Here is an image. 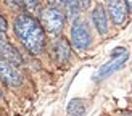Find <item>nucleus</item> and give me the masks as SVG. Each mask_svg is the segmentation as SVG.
<instances>
[{
    "instance_id": "9b49d317",
    "label": "nucleus",
    "mask_w": 132,
    "mask_h": 116,
    "mask_svg": "<svg viewBox=\"0 0 132 116\" xmlns=\"http://www.w3.org/2000/svg\"><path fill=\"white\" fill-rule=\"evenodd\" d=\"M19 2H21L23 10L28 13L29 16L40 13V2H39V0H19Z\"/></svg>"
},
{
    "instance_id": "6e6552de",
    "label": "nucleus",
    "mask_w": 132,
    "mask_h": 116,
    "mask_svg": "<svg viewBox=\"0 0 132 116\" xmlns=\"http://www.w3.org/2000/svg\"><path fill=\"white\" fill-rule=\"evenodd\" d=\"M0 56H3V58H6V60H10L11 63H15V64H18V63L23 61V58H21V55H19V52L8 42V39L5 37L3 32H0Z\"/></svg>"
},
{
    "instance_id": "0eeeda50",
    "label": "nucleus",
    "mask_w": 132,
    "mask_h": 116,
    "mask_svg": "<svg viewBox=\"0 0 132 116\" xmlns=\"http://www.w3.org/2000/svg\"><path fill=\"white\" fill-rule=\"evenodd\" d=\"M92 21H94L95 29L98 31V34L105 36L108 32V15L105 6L98 3L94 10H92Z\"/></svg>"
},
{
    "instance_id": "39448f33",
    "label": "nucleus",
    "mask_w": 132,
    "mask_h": 116,
    "mask_svg": "<svg viewBox=\"0 0 132 116\" xmlns=\"http://www.w3.org/2000/svg\"><path fill=\"white\" fill-rule=\"evenodd\" d=\"M127 5L124 0H106V15L116 26H121L127 19Z\"/></svg>"
},
{
    "instance_id": "f3484780",
    "label": "nucleus",
    "mask_w": 132,
    "mask_h": 116,
    "mask_svg": "<svg viewBox=\"0 0 132 116\" xmlns=\"http://www.w3.org/2000/svg\"><path fill=\"white\" fill-rule=\"evenodd\" d=\"M124 2H126V5H127V10L132 11V0H124Z\"/></svg>"
},
{
    "instance_id": "a211bd4d",
    "label": "nucleus",
    "mask_w": 132,
    "mask_h": 116,
    "mask_svg": "<svg viewBox=\"0 0 132 116\" xmlns=\"http://www.w3.org/2000/svg\"><path fill=\"white\" fill-rule=\"evenodd\" d=\"M121 116H132L130 113H124V114H121Z\"/></svg>"
},
{
    "instance_id": "ddd939ff",
    "label": "nucleus",
    "mask_w": 132,
    "mask_h": 116,
    "mask_svg": "<svg viewBox=\"0 0 132 116\" xmlns=\"http://www.w3.org/2000/svg\"><path fill=\"white\" fill-rule=\"evenodd\" d=\"M48 5L52 6V8H58L60 10L61 6H64V0H47Z\"/></svg>"
},
{
    "instance_id": "dca6fc26",
    "label": "nucleus",
    "mask_w": 132,
    "mask_h": 116,
    "mask_svg": "<svg viewBox=\"0 0 132 116\" xmlns=\"http://www.w3.org/2000/svg\"><path fill=\"white\" fill-rule=\"evenodd\" d=\"M90 3V0H81V8H87Z\"/></svg>"
},
{
    "instance_id": "2eb2a0df",
    "label": "nucleus",
    "mask_w": 132,
    "mask_h": 116,
    "mask_svg": "<svg viewBox=\"0 0 132 116\" xmlns=\"http://www.w3.org/2000/svg\"><path fill=\"white\" fill-rule=\"evenodd\" d=\"M6 29H8V23H6V19L0 15V32H3V34H5Z\"/></svg>"
},
{
    "instance_id": "f257e3e1",
    "label": "nucleus",
    "mask_w": 132,
    "mask_h": 116,
    "mask_svg": "<svg viewBox=\"0 0 132 116\" xmlns=\"http://www.w3.org/2000/svg\"><path fill=\"white\" fill-rule=\"evenodd\" d=\"M15 34L19 39L26 50L32 55H40L45 48V31L42 24L37 21L34 16L29 15H19L15 18L13 24Z\"/></svg>"
},
{
    "instance_id": "423d86ee",
    "label": "nucleus",
    "mask_w": 132,
    "mask_h": 116,
    "mask_svg": "<svg viewBox=\"0 0 132 116\" xmlns=\"http://www.w3.org/2000/svg\"><path fill=\"white\" fill-rule=\"evenodd\" d=\"M127 60H129V53H127V52H124V53L118 55V56H111V61L105 63L103 66L98 69L97 77H106L110 74H113L114 71H118L119 68H122V64L126 63Z\"/></svg>"
},
{
    "instance_id": "7ed1b4c3",
    "label": "nucleus",
    "mask_w": 132,
    "mask_h": 116,
    "mask_svg": "<svg viewBox=\"0 0 132 116\" xmlns=\"http://www.w3.org/2000/svg\"><path fill=\"white\" fill-rule=\"evenodd\" d=\"M90 42H92V36H90L87 23L82 18L74 19V23L71 26V44L74 45V48L87 50Z\"/></svg>"
},
{
    "instance_id": "f8f14e48",
    "label": "nucleus",
    "mask_w": 132,
    "mask_h": 116,
    "mask_svg": "<svg viewBox=\"0 0 132 116\" xmlns=\"http://www.w3.org/2000/svg\"><path fill=\"white\" fill-rule=\"evenodd\" d=\"M64 8L69 16L74 18L77 15L79 8H81V0H64Z\"/></svg>"
},
{
    "instance_id": "6ab92c4d",
    "label": "nucleus",
    "mask_w": 132,
    "mask_h": 116,
    "mask_svg": "<svg viewBox=\"0 0 132 116\" xmlns=\"http://www.w3.org/2000/svg\"><path fill=\"white\" fill-rule=\"evenodd\" d=\"M0 100H2V92H0Z\"/></svg>"
},
{
    "instance_id": "f03ea898",
    "label": "nucleus",
    "mask_w": 132,
    "mask_h": 116,
    "mask_svg": "<svg viewBox=\"0 0 132 116\" xmlns=\"http://www.w3.org/2000/svg\"><path fill=\"white\" fill-rule=\"evenodd\" d=\"M40 19H42V28H45V31L50 32V34H60L63 31V26H64V15L61 10L58 8H45L40 11Z\"/></svg>"
},
{
    "instance_id": "9d476101",
    "label": "nucleus",
    "mask_w": 132,
    "mask_h": 116,
    "mask_svg": "<svg viewBox=\"0 0 132 116\" xmlns=\"http://www.w3.org/2000/svg\"><path fill=\"white\" fill-rule=\"evenodd\" d=\"M68 116H84L85 114V102L81 98H72L68 103Z\"/></svg>"
},
{
    "instance_id": "20e7f679",
    "label": "nucleus",
    "mask_w": 132,
    "mask_h": 116,
    "mask_svg": "<svg viewBox=\"0 0 132 116\" xmlns=\"http://www.w3.org/2000/svg\"><path fill=\"white\" fill-rule=\"evenodd\" d=\"M0 81L10 87H19L23 84V76L15 63L0 56Z\"/></svg>"
},
{
    "instance_id": "4468645a",
    "label": "nucleus",
    "mask_w": 132,
    "mask_h": 116,
    "mask_svg": "<svg viewBox=\"0 0 132 116\" xmlns=\"http://www.w3.org/2000/svg\"><path fill=\"white\" fill-rule=\"evenodd\" d=\"M5 2L8 3V5L11 6V8H18V10L21 8V10H23V6H21V2H19V0H5Z\"/></svg>"
},
{
    "instance_id": "1a4fd4ad",
    "label": "nucleus",
    "mask_w": 132,
    "mask_h": 116,
    "mask_svg": "<svg viewBox=\"0 0 132 116\" xmlns=\"http://www.w3.org/2000/svg\"><path fill=\"white\" fill-rule=\"evenodd\" d=\"M53 55H55V60L58 64H66L71 58V47H69V42L66 39H60V40L55 42V47H53Z\"/></svg>"
}]
</instances>
